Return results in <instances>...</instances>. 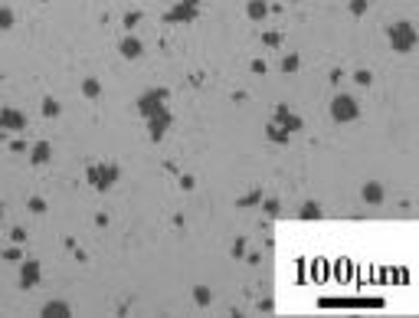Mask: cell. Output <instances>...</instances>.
I'll return each instance as SVG.
<instances>
[{"label":"cell","mask_w":419,"mask_h":318,"mask_svg":"<svg viewBox=\"0 0 419 318\" xmlns=\"http://www.w3.org/2000/svg\"><path fill=\"white\" fill-rule=\"evenodd\" d=\"M164 102H167V89H151V92H144L141 99H138V112L148 118V115H154L164 108Z\"/></svg>","instance_id":"cell-5"},{"label":"cell","mask_w":419,"mask_h":318,"mask_svg":"<svg viewBox=\"0 0 419 318\" xmlns=\"http://www.w3.org/2000/svg\"><path fill=\"white\" fill-rule=\"evenodd\" d=\"M30 210H33V213H43V210H46V200H43V197H30Z\"/></svg>","instance_id":"cell-25"},{"label":"cell","mask_w":419,"mask_h":318,"mask_svg":"<svg viewBox=\"0 0 419 318\" xmlns=\"http://www.w3.org/2000/svg\"><path fill=\"white\" fill-rule=\"evenodd\" d=\"M43 115H46V118H56V115H59V102H56V99H43Z\"/></svg>","instance_id":"cell-20"},{"label":"cell","mask_w":419,"mask_h":318,"mask_svg":"<svg viewBox=\"0 0 419 318\" xmlns=\"http://www.w3.org/2000/svg\"><path fill=\"white\" fill-rule=\"evenodd\" d=\"M135 23H141V13H128V17H124V26H128V30H131V26H135Z\"/></svg>","instance_id":"cell-26"},{"label":"cell","mask_w":419,"mask_h":318,"mask_svg":"<svg viewBox=\"0 0 419 318\" xmlns=\"http://www.w3.org/2000/svg\"><path fill=\"white\" fill-rule=\"evenodd\" d=\"M10 240H13V243H23V240H26V233H23V230H20V226H17V230H13V236H10Z\"/></svg>","instance_id":"cell-29"},{"label":"cell","mask_w":419,"mask_h":318,"mask_svg":"<svg viewBox=\"0 0 419 318\" xmlns=\"http://www.w3.org/2000/svg\"><path fill=\"white\" fill-rule=\"evenodd\" d=\"M265 13H269V4H265V0H249L246 4V17L249 20H265Z\"/></svg>","instance_id":"cell-13"},{"label":"cell","mask_w":419,"mask_h":318,"mask_svg":"<svg viewBox=\"0 0 419 318\" xmlns=\"http://www.w3.org/2000/svg\"><path fill=\"white\" fill-rule=\"evenodd\" d=\"M246 253V243H242V240H236V246H233V256H242Z\"/></svg>","instance_id":"cell-30"},{"label":"cell","mask_w":419,"mask_h":318,"mask_svg":"<svg viewBox=\"0 0 419 318\" xmlns=\"http://www.w3.org/2000/svg\"><path fill=\"white\" fill-rule=\"evenodd\" d=\"M275 125L282 128V131H288V135H291V131H302V125H305V122L298 118V115L291 112L288 105H278V108H275Z\"/></svg>","instance_id":"cell-8"},{"label":"cell","mask_w":419,"mask_h":318,"mask_svg":"<svg viewBox=\"0 0 419 318\" xmlns=\"http://www.w3.org/2000/svg\"><path fill=\"white\" fill-rule=\"evenodd\" d=\"M197 13H200V0H180L174 10L164 13V20L167 23H193Z\"/></svg>","instance_id":"cell-4"},{"label":"cell","mask_w":419,"mask_h":318,"mask_svg":"<svg viewBox=\"0 0 419 318\" xmlns=\"http://www.w3.org/2000/svg\"><path fill=\"white\" fill-rule=\"evenodd\" d=\"M253 204H262V190H253L249 197H242V200H239V207H253Z\"/></svg>","instance_id":"cell-24"},{"label":"cell","mask_w":419,"mask_h":318,"mask_svg":"<svg viewBox=\"0 0 419 318\" xmlns=\"http://www.w3.org/2000/svg\"><path fill=\"white\" fill-rule=\"evenodd\" d=\"M265 135H269L272 144H288V131H282L275 122H269V125H265Z\"/></svg>","instance_id":"cell-15"},{"label":"cell","mask_w":419,"mask_h":318,"mask_svg":"<svg viewBox=\"0 0 419 318\" xmlns=\"http://www.w3.org/2000/svg\"><path fill=\"white\" fill-rule=\"evenodd\" d=\"M193 302H197V305H210V302H213V292H210L206 286H197L193 289Z\"/></svg>","instance_id":"cell-18"},{"label":"cell","mask_w":419,"mask_h":318,"mask_svg":"<svg viewBox=\"0 0 419 318\" xmlns=\"http://www.w3.org/2000/svg\"><path fill=\"white\" fill-rule=\"evenodd\" d=\"M265 46H278V43H282V36H278V33H265Z\"/></svg>","instance_id":"cell-27"},{"label":"cell","mask_w":419,"mask_h":318,"mask_svg":"<svg viewBox=\"0 0 419 318\" xmlns=\"http://www.w3.org/2000/svg\"><path fill=\"white\" fill-rule=\"evenodd\" d=\"M0 128L4 131H23L26 128V115L17 112L13 105H4L0 108Z\"/></svg>","instance_id":"cell-6"},{"label":"cell","mask_w":419,"mask_h":318,"mask_svg":"<svg viewBox=\"0 0 419 318\" xmlns=\"http://www.w3.org/2000/svg\"><path fill=\"white\" fill-rule=\"evenodd\" d=\"M118 164H111V161H99V164H89V171H86V181L92 184L95 190H108V187H115L118 184Z\"/></svg>","instance_id":"cell-1"},{"label":"cell","mask_w":419,"mask_h":318,"mask_svg":"<svg viewBox=\"0 0 419 318\" xmlns=\"http://www.w3.org/2000/svg\"><path fill=\"white\" fill-rule=\"evenodd\" d=\"M354 82H357V86H370V82H373V75H370L367 69H357V72H354Z\"/></svg>","instance_id":"cell-23"},{"label":"cell","mask_w":419,"mask_h":318,"mask_svg":"<svg viewBox=\"0 0 419 318\" xmlns=\"http://www.w3.org/2000/svg\"><path fill=\"white\" fill-rule=\"evenodd\" d=\"M118 50H121V56H124V59H141V56H144V43H141L138 36H124Z\"/></svg>","instance_id":"cell-10"},{"label":"cell","mask_w":419,"mask_h":318,"mask_svg":"<svg viewBox=\"0 0 419 318\" xmlns=\"http://www.w3.org/2000/svg\"><path fill=\"white\" fill-rule=\"evenodd\" d=\"M360 115V105L354 95H334L331 99V118L338 122V125H347V122H354Z\"/></svg>","instance_id":"cell-3"},{"label":"cell","mask_w":419,"mask_h":318,"mask_svg":"<svg viewBox=\"0 0 419 318\" xmlns=\"http://www.w3.org/2000/svg\"><path fill=\"white\" fill-rule=\"evenodd\" d=\"M390 36V46H393V53H409L416 46V26L409 23V20H400V23H393L387 30Z\"/></svg>","instance_id":"cell-2"},{"label":"cell","mask_w":419,"mask_h":318,"mask_svg":"<svg viewBox=\"0 0 419 318\" xmlns=\"http://www.w3.org/2000/svg\"><path fill=\"white\" fill-rule=\"evenodd\" d=\"M367 7H370V0H351V13L354 17H364Z\"/></svg>","instance_id":"cell-22"},{"label":"cell","mask_w":419,"mask_h":318,"mask_svg":"<svg viewBox=\"0 0 419 318\" xmlns=\"http://www.w3.org/2000/svg\"><path fill=\"white\" fill-rule=\"evenodd\" d=\"M360 197L367 200V204H380L383 200V187L376 181H370V184H364V190H360Z\"/></svg>","instance_id":"cell-14"},{"label":"cell","mask_w":419,"mask_h":318,"mask_svg":"<svg viewBox=\"0 0 419 318\" xmlns=\"http://www.w3.org/2000/svg\"><path fill=\"white\" fill-rule=\"evenodd\" d=\"M13 26V10L10 7H0V30H10Z\"/></svg>","instance_id":"cell-21"},{"label":"cell","mask_w":419,"mask_h":318,"mask_svg":"<svg viewBox=\"0 0 419 318\" xmlns=\"http://www.w3.org/2000/svg\"><path fill=\"white\" fill-rule=\"evenodd\" d=\"M0 220H4V204H0Z\"/></svg>","instance_id":"cell-31"},{"label":"cell","mask_w":419,"mask_h":318,"mask_svg":"<svg viewBox=\"0 0 419 318\" xmlns=\"http://www.w3.org/2000/svg\"><path fill=\"white\" fill-rule=\"evenodd\" d=\"M262 207H265V213H278V200H265Z\"/></svg>","instance_id":"cell-28"},{"label":"cell","mask_w":419,"mask_h":318,"mask_svg":"<svg viewBox=\"0 0 419 318\" xmlns=\"http://www.w3.org/2000/svg\"><path fill=\"white\" fill-rule=\"evenodd\" d=\"M99 92H102V82L99 79H86V82H82V95H86V99H95Z\"/></svg>","instance_id":"cell-17"},{"label":"cell","mask_w":419,"mask_h":318,"mask_svg":"<svg viewBox=\"0 0 419 318\" xmlns=\"http://www.w3.org/2000/svg\"><path fill=\"white\" fill-rule=\"evenodd\" d=\"M50 157H53V144H50V141H36V144H33V151H30V161L36 164V168L50 164Z\"/></svg>","instance_id":"cell-11"},{"label":"cell","mask_w":419,"mask_h":318,"mask_svg":"<svg viewBox=\"0 0 419 318\" xmlns=\"http://www.w3.org/2000/svg\"><path fill=\"white\" fill-rule=\"evenodd\" d=\"M43 315L46 318H69V315H72V305H69V302L53 299V302H46V305H43Z\"/></svg>","instance_id":"cell-12"},{"label":"cell","mask_w":419,"mask_h":318,"mask_svg":"<svg viewBox=\"0 0 419 318\" xmlns=\"http://www.w3.org/2000/svg\"><path fill=\"white\" fill-rule=\"evenodd\" d=\"M298 217H302V220H321V207L314 204V200H308V204H302Z\"/></svg>","instance_id":"cell-16"},{"label":"cell","mask_w":419,"mask_h":318,"mask_svg":"<svg viewBox=\"0 0 419 318\" xmlns=\"http://www.w3.org/2000/svg\"><path fill=\"white\" fill-rule=\"evenodd\" d=\"M298 66H302V59H298V53H288V56H282V72H295Z\"/></svg>","instance_id":"cell-19"},{"label":"cell","mask_w":419,"mask_h":318,"mask_svg":"<svg viewBox=\"0 0 419 318\" xmlns=\"http://www.w3.org/2000/svg\"><path fill=\"white\" fill-rule=\"evenodd\" d=\"M39 282V262L36 259H26L23 269H20V286L23 289H33Z\"/></svg>","instance_id":"cell-9"},{"label":"cell","mask_w":419,"mask_h":318,"mask_svg":"<svg viewBox=\"0 0 419 318\" xmlns=\"http://www.w3.org/2000/svg\"><path fill=\"white\" fill-rule=\"evenodd\" d=\"M167 128H171V112H167V105L160 108V112L148 115V131H151V138H154V141H160V138L167 135Z\"/></svg>","instance_id":"cell-7"}]
</instances>
